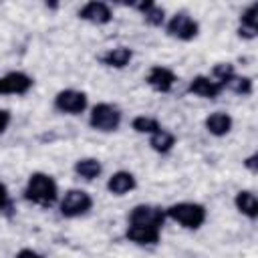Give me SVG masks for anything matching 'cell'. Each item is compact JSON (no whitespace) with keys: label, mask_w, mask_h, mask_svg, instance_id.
Returning <instances> with one entry per match:
<instances>
[{"label":"cell","mask_w":258,"mask_h":258,"mask_svg":"<svg viewBox=\"0 0 258 258\" xmlns=\"http://www.w3.org/2000/svg\"><path fill=\"white\" fill-rule=\"evenodd\" d=\"M163 125L159 123V119L157 117H153V115H135L133 119H131V129L135 131V133H139V135H153L155 131H159Z\"/></svg>","instance_id":"obj_21"},{"label":"cell","mask_w":258,"mask_h":258,"mask_svg":"<svg viewBox=\"0 0 258 258\" xmlns=\"http://www.w3.org/2000/svg\"><path fill=\"white\" fill-rule=\"evenodd\" d=\"M163 30L169 38L179 40V42H191L200 34V22L185 10H179L171 16H167Z\"/></svg>","instance_id":"obj_5"},{"label":"cell","mask_w":258,"mask_h":258,"mask_svg":"<svg viewBox=\"0 0 258 258\" xmlns=\"http://www.w3.org/2000/svg\"><path fill=\"white\" fill-rule=\"evenodd\" d=\"M10 123H12V113H10V109L0 107V135H4V133L8 131Z\"/></svg>","instance_id":"obj_25"},{"label":"cell","mask_w":258,"mask_h":258,"mask_svg":"<svg viewBox=\"0 0 258 258\" xmlns=\"http://www.w3.org/2000/svg\"><path fill=\"white\" fill-rule=\"evenodd\" d=\"M125 240L141 246V248H153L161 242V230L157 228H149V226H135V224H127L125 228Z\"/></svg>","instance_id":"obj_13"},{"label":"cell","mask_w":258,"mask_h":258,"mask_svg":"<svg viewBox=\"0 0 258 258\" xmlns=\"http://www.w3.org/2000/svg\"><path fill=\"white\" fill-rule=\"evenodd\" d=\"M103 67L107 69H115V71H121V69H127L133 60V48L129 46H113V48H107L99 54L97 58Z\"/></svg>","instance_id":"obj_16"},{"label":"cell","mask_w":258,"mask_h":258,"mask_svg":"<svg viewBox=\"0 0 258 258\" xmlns=\"http://www.w3.org/2000/svg\"><path fill=\"white\" fill-rule=\"evenodd\" d=\"M177 83V73L165 64H151L145 73V85L155 93H171Z\"/></svg>","instance_id":"obj_9"},{"label":"cell","mask_w":258,"mask_h":258,"mask_svg":"<svg viewBox=\"0 0 258 258\" xmlns=\"http://www.w3.org/2000/svg\"><path fill=\"white\" fill-rule=\"evenodd\" d=\"M177 145V137L173 131L161 127L159 131H155L153 135H149V147L151 151L159 153V155H167L173 151V147Z\"/></svg>","instance_id":"obj_20"},{"label":"cell","mask_w":258,"mask_h":258,"mask_svg":"<svg viewBox=\"0 0 258 258\" xmlns=\"http://www.w3.org/2000/svg\"><path fill=\"white\" fill-rule=\"evenodd\" d=\"M238 38L242 40H254L258 36V2L248 4L240 16H238V28H236Z\"/></svg>","instance_id":"obj_15"},{"label":"cell","mask_w":258,"mask_h":258,"mask_svg":"<svg viewBox=\"0 0 258 258\" xmlns=\"http://www.w3.org/2000/svg\"><path fill=\"white\" fill-rule=\"evenodd\" d=\"M73 173L85 181H95L97 177L103 175V161L99 157H79L75 163H73Z\"/></svg>","instance_id":"obj_18"},{"label":"cell","mask_w":258,"mask_h":258,"mask_svg":"<svg viewBox=\"0 0 258 258\" xmlns=\"http://www.w3.org/2000/svg\"><path fill=\"white\" fill-rule=\"evenodd\" d=\"M32 87L34 79L26 71H8L0 75V97H24Z\"/></svg>","instance_id":"obj_8"},{"label":"cell","mask_w":258,"mask_h":258,"mask_svg":"<svg viewBox=\"0 0 258 258\" xmlns=\"http://www.w3.org/2000/svg\"><path fill=\"white\" fill-rule=\"evenodd\" d=\"M123 123V111L109 101H99L89 107V127L99 133H115Z\"/></svg>","instance_id":"obj_3"},{"label":"cell","mask_w":258,"mask_h":258,"mask_svg":"<svg viewBox=\"0 0 258 258\" xmlns=\"http://www.w3.org/2000/svg\"><path fill=\"white\" fill-rule=\"evenodd\" d=\"M22 198L32 206L50 208V206L58 204L60 189H58V183H56L54 175L38 169V171H32L26 177V183L22 187Z\"/></svg>","instance_id":"obj_1"},{"label":"cell","mask_w":258,"mask_h":258,"mask_svg":"<svg viewBox=\"0 0 258 258\" xmlns=\"http://www.w3.org/2000/svg\"><path fill=\"white\" fill-rule=\"evenodd\" d=\"M58 214L67 220H75V218H83L87 216L93 206H95V200L93 196L87 191V189H81V187H69L64 194H60L58 198Z\"/></svg>","instance_id":"obj_4"},{"label":"cell","mask_w":258,"mask_h":258,"mask_svg":"<svg viewBox=\"0 0 258 258\" xmlns=\"http://www.w3.org/2000/svg\"><path fill=\"white\" fill-rule=\"evenodd\" d=\"M238 73H236V67L232 64V62H216L214 67H212V71H210V77L226 91V87H228V83L236 77Z\"/></svg>","instance_id":"obj_22"},{"label":"cell","mask_w":258,"mask_h":258,"mask_svg":"<svg viewBox=\"0 0 258 258\" xmlns=\"http://www.w3.org/2000/svg\"><path fill=\"white\" fill-rule=\"evenodd\" d=\"M52 109L60 115L77 117L89 111V95L79 89H60L52 97Z\"/></svg>","instance_id":"obj_6"},{"label":"cell","mask_w":258,"mask_h":258,"mask_svg":"<svg viewBox=\"0 0 258 258\" xmlns=\"http://www.w3.org/2000/svg\"><path fill=\"white\" fill-rule=\"evenodd\" d=\"M242 165H244L250 173H256V171H258V153H256V151H252L248 157H244V159H242Z\"/></svg>","instance_id":"obj_27"},{"label":"cell","mask_w":258,"mask_h":258,"mask_svg":"<svg viewBox=\"0 0 258 258\" xmlns=\"http://www.w3.org/2000/svg\"><path fill=\"white\" fill-rule=\"evenodd\" d=\"M127 6L139 10V14H141V18H143V22H145L147 26L161 28V26L165 24V20H167L165 8L159 6V4L153 2V0H139V2H131V4H127Z\"/></svg>","instance_id":"obj_14"},{"label":"cell","mask_w":258,"mask_h":258,"mask_svg":"<svg viewBox=\"0 0 258 258\" xmlns=\"http://www.w3.org/2000/svg\"><path fill=\"white\" fill-rule=\"evenodd\" d=\"M185 91L189 95H194L198 99H206V101H214V99H218L224 93V89L210 75H196V77H191L187 87H185Z\"/></svg>","instance_id":"obj_11"},{"label":"cell","mask_w":258,"mask_h":258,"mask_svg":"<svg viewBox=\"0 0 258 258\" xmlns=\"http://www.w3.org/2000/svg\"><path fill=\"white\" fill-rule=\"evenodd\" d=\"M12 258H46L42 252H38V250H34V248H28V246H24V248H20Z\"/></svg>","instance_id":"obj_26"},{"label":"cell","mask_w":258,"mask_h":258,"mask_svg":"<svg viewBox=\"0 0 258 258\" xmlns=\"http://www.w3.org/2000/svg\"><path fill=\"white\" fill-rule=\"evenodd\" d=\"M165 222H167L165 208L157 204H137L127 214V224H135V226H149V228L163 230Z\"/></svg>","instance_id":"obj_7"},{"label":"cell","mask_w":258,"mask_h":258,"mask_svg":"<svg viewBox=\"0 0 258 258\" xmlns=\"http://www.w3.org/2000/svg\"><path fill=\"white\" fill-rule=\"evenodd\" d=\"M107 191L115 198H123L127 194H131L133 189H137V177L133 171L129 169H117L113 171L109 177H107V183H105Z\"/></svg>","instance_id":"obj_12"},{"label":"cell","mask_w":258,"mask_h":258,"mask_svg":"<svg viewBox=\"0 0 258 258\" xmlns=\"http://www.w3.org/2000/svg\"><path fill=\"white\" fill-rule=\"evenodd\" d=\"M77 16L83 22H89L95 26H105V24L113 22V8H111V4H107L103 0H89L79 8Z\"/></svg>","instance_id":"obj_10"},{"label":"cell","mask_w":258,"mask_h":258,"mask_svg":"<svg viewBox=\"0 0 258 258\" xmlns=\"http://www.w3.org/2000/svg\"><path fill=\"white\" fill-rule=\"evenodd\" d=\"M204 129L212 137H226L234 129V117L228 111H212L204 119Z\"/></svg>","instance_id":"obj_17"},{"label":"cell","mask_w":258,"mask_h":258,"mask_svg":"<svg viewBox=\"0 0 258 258\" xmlns=\"http://www.w3.org/2000/svg\"><path fill=\"white\" fill-rule=\"evenodd\" d=\"M234 208L238 214L254 222L258 218V198L252 189H238L234 194Z\"/></svg>","instance_id":"obj_19"},{"label":"cell","mask_w":258,"mask_h":258,"mask_svg":"<svg viewBox=\"0 0 258 258\" xmlns=\"http://www.w3.org/2000/svg\"><path fill=\"white\" fill-rule=\"evenodd\" d=\"M165 218L181 226L183 230H200L208 220V208L200 202H175L165 206Z\"/></svg>","instance_id":"obj_2"},{"label":"cell","mask_w":258,"mask_h":258,"mask_svg":"<svg viewBox=\"0 0 258 258\" xmlns=\"http://www.w3.org/2000/svg\"><path fill=\"white\" fill-rule=\"evenodd\" d=\"M226 91H232L234 95H240V97H250L254 93V79L248 75H236L228 83Z\"/></svg>","instance_id":"obj_23"},{"label":"cell","mask_w":258,"mask_h":258,"mask_svg":"<svg viewBox=\"0 0 258 258\" xmlns=\"http://www.w3.org/2000/svg\"><path fill=\"white\" fill-rule=\"evenodd\" d=\"M10 208H12L10 189H8V185L0 179V214H2V212H6V210H10Z\"/></svg>","instance_id":"obj_24"}]
</instances>
